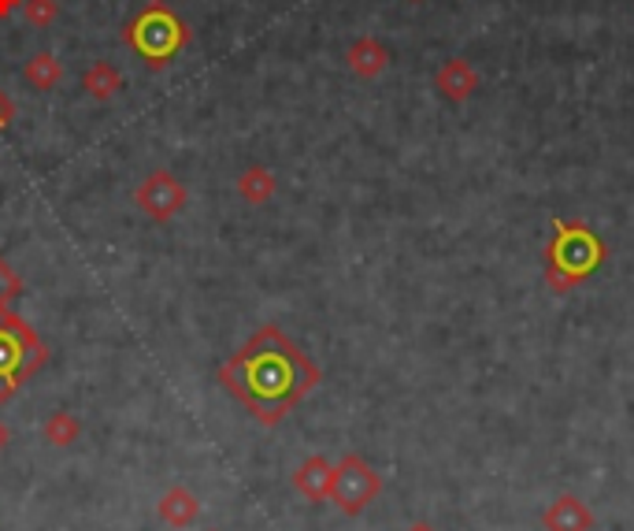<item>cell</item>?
I'll return each mask as SVG.
<instances>
[{
  "label": "cell",
  "instance_id": "6da1fadb",
  "mask_svg": "<svg viewBox=\"0 0 634 531\" xmlns=\"http://www.w3.org/2000/svg\"><path fill=\"white\" fill-rule=\"evenodd\" d=\"M223 383L256 409L260 420H279L316 387L319 372L279 327H264L223 369Z\"/></svg>",
  "mask_w": 634,
  "mask_h": 531
},
{
  "label": "cell",
  "instance_id": "7a4b0ae2",
  "mask_svg": "<svg viewBox=\"0 0 634 531\" xmlns=\"http://www.w3.org/2000/svg\"><path fill=\"white\" fill-rule=\"evenodd\" d=\"M546 282L557 294H568L578 282H586L601 268L605 242L578 219H553V238L546 242Z\"/></svg>",
  "mask_w": 634,
  "mask_h": 531
},
{
  "label": "cell",
  "instance_id": "3957f363",
  "mask_svg": "<svg viewBox=\"0 0 634 531\" xmlns=\"http://www.w3.org/2000/svg\"><path fill=\"white\" fill-rule=\"evenodd\" d=\"M123 41L142 57V63L149 71H163L193 41V31L168 0H149V4L123 26Z\"/></svg>",
  "mask_w": 634,
  "mask_h": 531
},
{
  "label": "cell",
  "instance_id": "277c9868",
  "mask_svg": "<svg viewBox=\"0 0 634 531\" xmlns=\"http://www.w3.org/2000/svg\"><path fill=\"white\" fill-rule=\"evenodd\" d=\"M186 186H182L179 176H171V171H149V176L142 179V186H137V208H142L145 216L156 219V224H168L171 216H179L182 208H186Z\"/></svg>",
  "mask_w": 634,
  "mask_h": 531
},
{
  "label": "cell",
  "instance_id": "5b68a950",
  "mask_svg": "<svg viewBox=\"0 0 634 531\" xmlns=\"http://www.w3.org/2000/svg\"><path fill=\"white\" fill-rule=\"evenodd\" d=\"M34 342V335L26 331L20 319H0V394L12 390L15 375L26 372V346Z\"/></svg>",
  "mask_w": 634,
  "mask_h": 531
},
{
  "label": "cell",
  "instance_id": "8992f818",
  "mask_svg": "<svg viewBox=\"0 0 634 531\" xmlns=\"http://www.w3.org/2000/svg\"><path fill=\"white\" fill-rule=\"evenodd\" d=\"M479 86H483V79H479V71H475L472 60L453 57L435 71V89L449 100V105H464V100H472L475 94H479Z\"/></svg>",
  "mask_w": 634,
  "mask_h": 531
},
{
  "label": "cell",
  "instance_id": "52a82bcc",
  "mask_svg": "<svg viewBox=\"0 0 634 531\" xmlns=\"http://www.w3.org/2000/svg\"><path fill=\"white\" fill-rule=\"evenodd\" d=\"M345 63H349V71H353L356 79L371 82V79H379L386 68H390V49H386L379 38L364 34V38H356L353 45H349Z\"/></svg>",
  "mask_w": 634,
  "mask_h": 531
},
{
  "label": "cell",
  "instance_id": "ba28073f",
  "mask_svg": "<svg viewBox=\"0 0 634 531\" xmlns=\"http://www.w3.org/2000/svg\"><path fill=\"white\" fill-rule=\"evenodd\" d=\"M82 89L105 105V100H112V97L123 94V71H119L115 63H108V60L89 63V68L82 71Z\"/></svg>",
  "mask_w": 634,
  "mask_h": 531
},
{
  "label": "cell",
  "instance_id": "9c48e42d",
  "mask_svg": "<svg viewBox=\"0 0 634 531\" xmlns=\"http://www.w3.org/2000/svg\"><path fill=\"white\" fill-rule=\"evenodd\" d=\"M345 480L338 483V502H345V509H361L375 491H379V480L375 472H367L361 461H349L345 464Z\"/></svg>",
  "mask_w": 634,
  "mask_h": 531
},
{
  "label": "cell",
  "instance_id": "30bf717a",
  "mask_svg": "<svg viewBox=\"0 0 634 531\" xmlns=\"http://www.w3.org/2000/svg\"><path fill=\"white\" fill-rule=\"evenodd\" d=\"M590 524H594L590 509H586L578 498H560L557 506H549V512H546L549 531H590Z\"/></svg>",
  "mask_w": 634,
  "mask_h": 531
},
{
  "label": "cell",
  "instance_id": "8fae6325",
  "mask_svg": "<svg viewBox=\"0 0 634 531\" xmlns=\"http://www.w3.org/2000/svg\"><path fill=\"white\" fill-rule=\"evenodd\" d=\"M23 79L31 82L34 89L49 94V89H57L63 82V63L60 57H52V52H34V57L23 63Z\"/></svg>",
  "mask_w": 634,
  "mask_h": 531
},
{
  "label": "cell",
  "instance_id": "7c38bea8",
  "mask_svg": "<svg viewBox=\"0 0 634 531\" xmlns=\"http://www.w3.org/2000/svg\"><path fill=\"white\" fill-rule=\"evenodd\" d=\"M237 194L249 201V205H264V201H271L275 194V176L264 164H249V168L242 171V179H237Z\"/></svg>",
  "mask_w": 634,
  "mask_h": 531
},
{
  "label": "cell",
  "instance_id": "4fadbf2b",
  "mask_svg": "<svg viewBox=\"0 0 634 531\" xmlns=\"http://www.w3.org/2000/svg\"><path fill=\"white\" fill-rule=\"evenodd\" d=\"M23 20L31 26H38V31H45V26H52L60 20V0H23Z\"/></svg>",
  "mask_w": 634,
  "mask_h": 531
},
{
  "label": "cell",
  "instance_id": "5bb4252c",
  "mask_svg": "<svg viewBox=\"0 0 634 531\" xmlns=\"http://www.w3.org/2000/svg\"><path fill=\"white\" fill-rule=\"evenodd\" d=\"M15 294H20V279H15V271L8 268L4 261H0V305H4V301H12Z\"/></svg>",
  "mask_w": 634,
  "mask_h": 531
},
{
  "label": "cell",
  "instance_id": "9a60e30c",
  "mask_svg": "<svg viewBox=\"0 0 634 531\" xmlns=\"http://www.w3.org/2000/svg\"><path fill=\"white\" fill-rule=\"evenodd\" d=\"M15 119V105H12V97L0 89V131H8V123Z\"/></svg>",
  "mask_w": 634,
  "mask_h": 531
},
{
  "label": "cell",
  "instance_id": "2e32d148",
  "mask_svg": "<svg viewBox=\"0 0 634 531\" xmlns=\"http://www.w3.org/2000/svg\"><path fill=\"white\" fill-rule=\"evenodd\" d=\"M20 8H23V0H0V20H12Z\"/></svg>",
  "mask_w": 634,
  "mask_h": 531
},
{
  "label": "cell",
  "instance_id": "e0dca14e",
  "mask_svg": "<svg viewBox=\"0 0 634 531\" xmlns=\"http://www.w3.org/2000/svg\"><path fill=\"white\" fill-rule=\"evenodd\" d=\"M409 4H423V0H409Z\"/></svg>",
  "mask_w": 634,
  "mask_h": 531
}]
</instances>
